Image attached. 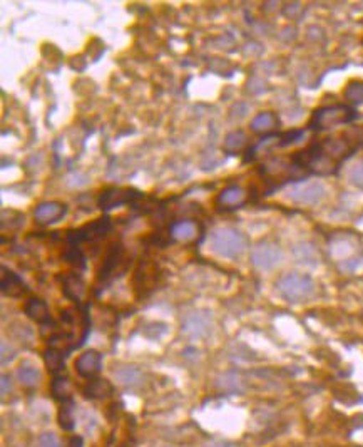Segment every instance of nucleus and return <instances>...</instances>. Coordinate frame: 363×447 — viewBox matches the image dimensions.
I'll return each instance as SVG.
<instances>
[{
	"label": "nucleus",
	"instance_id": "nucleus-22",
	"mask_svg": "<svg viewBox=\"0 0 363 447\" xmlns=\"http://www.w3.org/2000/svg\"><path fill=\"white\" fill-rule=\"evenodd\" d=\"M218 385L223 390H228V392H241L243 390V385H241V380L238 375L234 374H226L223 375L221 378L218 380Z\"/></svg>",
	"mask_w": 363,
	"mask_h": 447
},
{
	"label": "nucleus",
	"instance_id": "nucleus-6",
	"mask_svg": "<svg viewBox=\"0 0 363 447\" xmlns=\"http://www.w3.org/2000/svg\"><path fill=\"white\" fill-rule=\"evenodd\" d=\"M213 320L206 312H192L184 318L183 333H186L191 339H204L210 335Z\"/></svg>",
	"mask_w": 363,
	"mask_h": 447
},
{
	"label": "nucleus",
	"instance_id": "nucleus-29",
	"mask_svg": "<svg viewBox=\"0 0 363 447\" xmlns=\"http://www.w3.org/2000/svg\"><path fill=\"white\" fill-rule=\"evenodd\" d=\"M208 447H236L233 444V442H226V441H216V442H211Z\"/></svg>",
	"mask_w": 363,
	"mask_h": 447
},
{
	"label": "nucleus",
	"instance_id": "nucleus-18",
	"mask_svg": "<svg viewBox=\"0 0 363 447\" xmlns=\"http://www.w3.org/2000/svg\"><path fill=\"white\" fill-rule=\"evenodd\" d=\"M114 377L124 385H139L142 380V372L136 367H121L114 372Z\"/></svg>",
	"mask_w": 363,
	"mask_h": 447
},
{
	"label": "nucleus",
	"instance_id": "nucleus-30",
	"mask_svg": "<svg viewBox=\"0 0 363 447\" xmlns=\"http://www.w3.org/2000/svg\"><path fill=\"white\" fill-rule=\"evenodd\" d=\"M69 447H82V437H79V435H74V437H71Z\"/></svg>",
	"mask_w": 363,
	"mask_h": 447
},
{
	"label": "nucleus",
	"instance_id": "nucleus-2",
	"mask_svg": "<svg viewBox=\"0 0 363 447\" xmlns=\"http://www.w3.org/2000/svg\"><path fill=\"white\" fill-rule=\"evenodd\" d=\"M357 117L353 108L345 104H335V106H325L320 108L312 117L310 128L312 130L321 131V130H330V128L340 126V124H349Z\"/></svg>",
	"mask_w": 363,
	"mask_h": 447
},
{
	"label": "nucleus",
	"instance_id": "nucleus-8",
	"mask_svg": "<svg viewBox=\"0 0 363 447\" xmlns=\"http://www.w3.org/2000/svg\"><path fill=\"white\" fill-rule=\"evenodd\" d=\"M67 213V206L62 203L58 202H47V203H40L39 206L34 210V217L39 223L42 225H51V223L59 221L66 217Z\"/></svg>",
	"mask_w": 363,
	"mask_h": 447
},
{
	"label": "nucleus",
	"instance_id": "nucleus-23",
	"mask_svg": "<svg viewBox=\"0 0 363 447\" xmlns=\"http://www.w3.org/2000/svg\"><path fill=\"white\" fill-rule=\"evenodd\" d=\"M52 392H54L55 399H67L71 394L69 380L64 377H55L54 382H52Z\"/></svg>",
	"mask_w": 363,
	"mask_h": 447
},
{
	"label": "nucleus",
	"instance_id": "nucleus-3",
	"mask_svg": "<svg viewBox=\"0 0 363 447\" xmlns=\"http://www.w3.org/2000/svg\"><path fill=\"white\" fill-rule=\"evenodd\" d=\"M278 290L286 300L303 302L315 293V282L308 275L288 274L278 282Z\"/></svg>",
	"mask_w": 363,
	"mask_h": 447
},
{
	"label": "nucleus",
	"instance_id": "nucleus-20",
	"mask_svg": "<svg viewBox=\"0 0 363 447\" xmlns=\"http://www.w3.org/2000/svg\"><path fill=\"white\" fill-rule=\"evenodd\" d=\"M44 359H45V363H47L49 370H51L54 375H59L60 372L66 370L64 355L60 354L59 350H55V348H49V350L44 354Z\"/></svg>",
	"mask_w": 363,
	"mask_h": 447
},
{
	"label": "nucleus",
	"instance_id": "nucleus-9",
	"mask_svg": "<svg viewBox=\"0 0 363 447\" xmlns=\"http://www.w3.org/2000/svg\"><path fill=\"white\" fill-rule=\"evenodd\" d=\"M102 355L97 350H88L75 361V370L82 377H92L101 370Z\"/></svg>",
	"mask_w": 363,
	"mask_h": 447
},
{
	"label": "nucleus",
	"instance_id": "nucleus-19",
	"mask_svg": "<svg viewBox=\"0 0 363 447\" xmlns=\"http://www.w3.org/2000/svg\"><path fill=\"white\" fill-rule=\"evenodd\" d=\"M248 143V136L245 134L243 131H231L225 138V149L228 153H238V151L243 149Z\"/></svg>",
	"mask_w": 363,
	"mask_h": 447
},
{
	"label": "nucleus",
	"instance_id": "nucleus-10",
	"mask_svg": "<svg viewBox=\"0 0 363 447\" xmlns=\"http://www.w3.org/2000/svg\"><path fill=\"white\" fill-rule=\"evenodd\" d=\"M0 289L9 297H21L22 293L27 291V287L22 282V278L14 271L7 270L5 267L2 268V282H0Z\"/></svg>",
	"mask_w": 363,
	"mask_h": 447
},
{
	"label": "nucleus",
	"instance_id": "nucleus-17",
	"mask_svg": "<svg viewBox=\"0 0 363 447\" xmlns=\"http://www.w3.org/2000/svg\"><path fill=\"white\" fill-rule=\"evenodd\" d=\"M64 293L71 298V300L79 302L81 300L82 293H84V285H82V280L75 275H67L64 278Z\"/></svg>",
	"mask_w": 363,
	"mask_h": 447
},
{
	"label": "nucleus",
	"instance_id": "nucleus-24",
	"mask_svg": "<svg viewBox=\"0 0 363 447\" xmlns=\"http://www.w3.org/2000/svg\"><path fill=\"white\" fill-rule=\"evenodd\" d=\"M59 424L64 431H73L74 429V415L73 407L71 405H64L59 412Z\"/></svg>",
	"mask_w": 363,
	"mask_h": 447
},
{
	"label": "nucleus",
	"instance_id": "nucleus-27",
	"mask_svg": "<svg viewBox=\"0 0 363 447\" xmlns=\"http://www.w3.org/2000/svg\"><path fill=\"white\" fill-rule=\"evenodd\" d=\"M10 390H12V378H10V375L3 374L2 375V396L5 397L7 394H10Z\"/></svg>",
	"mask_w": 363,
	"mask_h": 447
},
{
	"label": "nucleus",
	"instance_id": "nucleus-7",
	"mask_svg": "<svg viewBox=\"0 0 363 447\" xmlns=\"http://www.w3.org/2000/svg\"><path fill=\"white\" fill-rule=\"evenodd\" d=\"M141 198V193L136 189H123V188H108L101 193L99 206L102 210H112L124 203H129L131 200Z\"/></svg>",
	"mask_w": 363,
	"mask_h": 447
},
{
	"label": "nucleus",
	"instance_id": "nucleus-26",
	"mask_svg": "<svg viewBox=\"0 0 363 447\" xmlns=\"http://www.w3.org/2000/svg\"><path fill=\"white\" fill-rule=\"evenodd\" d=\"M350 181L355 184V186L363 188V159L360 162H357L353 168H351Z\"/></svg>",
	"mask_w": 363,
	"mask_h": 447
},
{
	"label": "nucleus",
	"instance_id": "nucleus-21",
	"mask_svg": "<svg viewBox=\"0 0 363 447\" xmlns=\"http://www.w3.org/2000/svg\"><path fill=\"white\" fill-rule=\"evenodd\" d=\"M343 96L355 104H363V81H350L343 90Z\"/></svg>",
	"mask_w": 363,
	"mask_h": 447
},
{
	"label": "nucleus",
	"instance_id": "nucleus-12",
	"mask_svg": "<svg viewBox=\"0 0 363 447\" xmlns=\"http://www.w3.org/2000/svg\"><path fill=\"white\" fill-rule=\"evenodd\" d=\"M84 394L89 399H105L112 394V384L105 378H94L84 385Z\"/></svg>",
	"mask_w": 363,
	"mask_h": 447
},
{
	"label": "nucleus",
	"instance_id": "nucleus-4",
	"mask_svg": "<svg viewBox=\"0 0 363 447\" xmlns=\"http://www.w3.org/2000/svg\"><path fill=\"white\" fill-rule=\"evenodd\" d=\"M283 260V252L278 245L271 243V241H262V243L255 245L251 250V263L255 265L258 270L268 271L278 267Z\"/></svg>",
	"mask_w": 363,
	"mask_h": 447
},
{
	"label": "nucleus",
	"instance_id": "nucleus-1",
	"mask_svg": "<svg viewBox=\"0 0 363 447\" xmlns=\"http://www.w3.org/2000/svg\"><path fill=\"white\" fill-rule=\"evenodd\" d=\"M210 246L216 255L223 256V258H236L243 253L247 240H245L243 233L225 226V228H218L211 233Z\"/></svg>",
	"mask_w": 363,
	"mask_h": 447
},
{
	"label": "nucleus",
	"instance_id": "nucleus-25",
	"mask_svg": "<svg viewBox=\"0 0 363 447\" xmlns=\"http://www.w3.org/2000/svg\"><path fill=\"white\" fill-rule=\"evenodd\" d=\"M37 446H39V447H62V444H60V441H59V437L54 433L40 434L39 441H37Z\"/></svg>",
	"mask_w": 363,
	"mask_h": 447
},
{
	"label": "nucleus",
	"instance_id": "nucleus-5",
	"mask_svg": "<svg viewBox=\"0 0 363 447\" xmlns=\"http://www.w3.org/2000/svg\"><path fill=\"white\" fill-rule=\"evenodd\" d=\"M327 188L323 186V183L320 181H308V183L295 184L290 189L288 198L291 202L300 203V204H316L325 198Z\"/></svg>",
	"mask_w": 363,
	"mask_h": 447
},
{
	"label": "nucleus",
	"instance_id": "nucleus-14",
	"mask_svg": "<svg viewBox=\"0 0 363 447\" xmlns=\"http://www.w3.org/2000/svg\"><path fill=\"white\" fill-rule=\"evenodd\" d=\"M25 313L32 320H36L37 324H45L49 320L47 303L40 300V298H30V300H27V303H25Z\"/></svg>",
	"mask_w": 363,
	"mask_h": 447
},
{
	"label": "nucleus",
	"instance_id": "nucleus-16",
	"mask_svg": "<svg viewBox=\"0 0 363 447\" xmlns=\"http://www.w3.org/2000/svg\"><path fill=\"white\" fill-rule=\"evenodd\" d=\"M17 378L24 387H36L40 382V372L30 363H22L17 370Z\"/></svg>",
	"mask_w": 363,
	"mask_h": 447
},
{
	"label": "nucleus",
	"instance_id": "nucleus-11",
	"mask_svg": "<svg viewBox=\"0 0 363 447\" xmlns=\"http://www.w3.org/2000/svg\"><path fill=\"white\" fill-rule=\"evenodd\" d=\"M247 202V191L240 186H228L218 196V204L225 208H238Z\"/></svg>",
	"mask_w": 363,
	"mask_h": 447
},
{
	"label": "nucleus",
	"instance_id": "nucleus-13",
	"mask_svg": "<svg viewBox=\"0 0 363 447\" xmlns=\"http://www.w3.org/2000/svg\"><path fill=\"white\" fill-rule=\"evenodd\" d=\"M278 128V116L271 111H263L260 112L255 119L251 121V130L258 134H263V132H270Z\"/></svg>",
	"mask_w": 363,
	"mask_h": 447
},
{
	"label": "nucleus",
	"instance_id": "nucleus-15",
	"mask_svg": "<svg viewBox=\"0 0 363 447\" xmlns=\"http://www.w3.org/2000/svg\"><path fill=\"white\" fill-rule=\"evenodd\" d=\"M196 233H198V226H196L195 221H189V219H183L171 228V234L179 241H191L196 237Z\"/></svg>",
	"mask_w": 363,
	"mask_h": 447
},
{
	"label": "nucleus",
	"instance_id": "nucleus-28",
	"mask_svg": "<svg viewBox=\"0 0 363 447\" xmlns=\"http://www.w3.org/2000/svg\"><path fill=\"white\" fill-rule=\"evenodd\" d=\"M15 357V354H14V348H7V343L3 342L2 343V363H7V362H10L12 361V359Z\"/></svg>",
	"mask_w": 363,
	"mask_h": 447
}]
</instances>
